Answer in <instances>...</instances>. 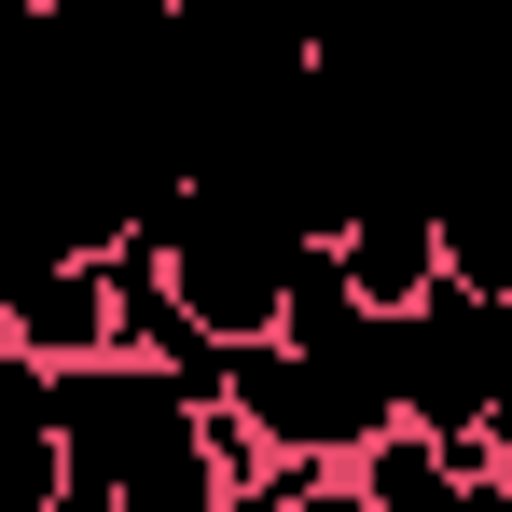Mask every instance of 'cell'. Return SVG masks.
I'll return each mask as SVG.
<instances>
[{"label": "cell", "instance_id": "1", "mask_svg": "<svg viewBox=\"0 0 512 512\" xmlns=\"http://www.w3.org/2000/svg\"><path fill=\"white\" fill-rule=\"evenodd\" d=\"M319 250H333V277H346V305H360V319H416L429 291H443V222L402 208V194H360Z\"/></svg>", "mask_w": 512, "mask_h": 512}, {"label": "cell", "instance_id": "2", "mask_svg": "<svg viewBox=\"0 0 512 512\" xmlns=\"http://www.w3.org/2000/svg\"><path fill=\"white\" fill-rule=\"evenodd\" d=\"M0 346H14V360H42V374H84V360H111L97 263H28V277H0Z\"/></svg>", "mask_w": 512, "mask_h": 512}, {"label": "cell", "instance_id": "3", "mask_svg": "<svg viewBox=\"0 0 512 512\" xmlns=\"http://www.w3.org/2000/svg\"><path fill=\"white\" fill-rule=\"evenodd\" d=\"M346 499L360 512H457V471H443V443H416V429H374L346 457Z\"/></svg>", "mask_w": 512, "mask_h": 512}, {"label": "cell", "instance_id": "4", "mask_svg": "<svg viewBox=\"0 0 512 512\" xmlns=\"http://www.w3.org/2000/svg\"><path fill=\"white\" fill-rule=\"evenodd\" d=\"M222 512H360V499H346V471H250Z\"/></svg>", "mask_w": 512, "mask_h": 512}, {"label": "cell", "instance_id": "5", "mask_svg": "<svg viewBox=\"0 0 512 512\" xmlns=\"http://www.w3.org/2000/svg\"><path fill=\"white\" fill-rule=\"evenodd\" d=\"M457 512H512V471H499V485H457Z\"/></svg>", "mask_w": 512, "mask_h": 512}, {"label": "cell", "instance_id": "6", "mask_svg": "<svg viewBox=\"0 0 512 512\" xmlns=\"http://www.w3.org/2000/svg\"><path fill=\"white\" fill-rule=\"evenodd\" d=\"M0 28H14V14H0Z\"/></svg>", "mask_w": 512, "mask_h": 512}]
</instances>
